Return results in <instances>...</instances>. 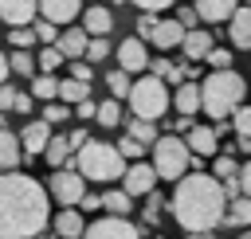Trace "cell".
Listing matches in <instances>:
<instances>
[{
	"mask_svg": "<svg viewBox=\"0 0 251 239\" xmlns=\"http://www.w3.org/2000/svg\"><path fill=\"white\" fill-rule=\"evenodd\" d=\"M59 67H63V55L55 51V43H47V47L35 55V71H39V74H55Z\"/></svg>",
	"mask_w": 251,
	"mask_h": 239,
	"instance_id": "obj_32",
	"label": "cell"
},
{
	"mask_svg": "<svg viewBox=\"0 0 251 239\" xmlns=\"http://www.w3.org/2000/svg\"><path fill=\"white\" fill-rule=\"evenodd\" d=\"M47 219H51L47 188L20 168L0 172V239H31L47 227Z\"/></svg>",
	"mask_w": 251,
	"mask_h": 239,
	"instance_id": "obj_1",
	"label": "cell"
},
{
	"mask_svg": "<svg viewBox=\"0 0 251 239\" xmlns=\"http://www.w3.org/2000/svg\"><path fill=\"white\" fill-rule=\"evenodd\" d=\"M110 51H114V47H110V39H106V35H94V39H86L82 63H90V67H94V63H102V59H106Z\"/></svg>",
	"mask_w": 251,
	"mask_h": 239,
	"instance_id": "obj_31",
	"label": "cell"
},
{
	"mask_svg": "<svg viewBox=\"0 0 251 239\" xmlns=\"http://www.w3.org/2000/svg\"><path fill=\"white\" fill-rule=\"evenodd\" d=\"M235 172H239V161H235L231 153H220L216 165H212V176H216V180H227V176H235Z\"/></svg>",
	"mask_w": 251,
	"mask_h": 239,
	"instance_id": "obj_37",
	"label": "cell"
},
{
	"mask_svg": "<svg viewBox=\"0 0 251 239\" xmlns=\"http://www.w3.org/2000/svg\"><path fill=\"white\" fill-rule=\"evenodd\" d=\"M47 137H51V125H47V121H27L16 141H20V153H24V157H43Z\"/></svg>",
	"mask_w": 251,
	"mask_h": 239,
	"instance_id": "obj_12",
	"label": "cell"
},
{
	"mask_svg": "<svg viewBox=\"0 0 251 239\" xmlns=\"http://www.w3.org/2000/svg\"><path fill=\"white\" fill-rule=\"evenodd\" d=\"M0 20L8 27H27L35 20V0H0Z\"/></svg>",
	"mask_w": 251,
	"mask_h": 239,
	"instance_id": "obj_16",
	"label": "cell"
},
{
	"mask_svg": "<svg viewBox=\"0 0 251 239\" xmlns=\"http://www.w3.org/2000/svg\"><path fill=\"white\" fill-rule=\"evenodd\" d=\"M94 121H98V125H106V129H114V125L122 121V106H118V98L98 102V106H94Z\"/></svg>",
	"mask_w": 251,
	"mask_h": 239,
	"instance_id": "obj_30",
	"label": "cell"
},
{
	"mask_svg": "<svg viewBox=\"0 0 251 239\" xmlns=\"http://www.w3.org/2000/svg\"><path fill=\"white\" fill-rule=\"evenodd\" d=\"M12 98H16V86L0 82V114H12Z\"/></svg>",
	"mask_w": 251,
	"mask_h": 239,
	"instance_id": "obj_44",
	"label": "cell"
},
{
	"mask_svg": "<svg viewBox=\"0 0 251 239\" xmlns=\"http://www.w3.org/2000/svg\"><path fill=\"white\" fill-rule=\"evenodd\" d=\"M169 208H173V219H176L184 231H200V235H208L212 227L224 223V208H227V200H224L216 176H208V172H188V176L176 180V192H173Z\"/></svg>",
	"mask_w": 251,
	"mask_h": 239,
	"instance_id": "obj_2",
	"label": "cell"
},
{
	"mask_svg": "<svg viewBox=\"0 0 251 239\" xmlns=\"http://www.w3.org/2000/svg\"><path fill=\"white\" fill-rule=\"evenodd\" d=\"M126 137H133L137 145H145V149H149V145L157 141V121H141V118H129V121H126Z\"/></svg>",
	"mask_w": 251,
	"mask_h": 239,
	"instance_id": "obj_27",
	"label": "cell"
},
{
	"mask_svg": "<svg viewBox=\"0 0 251 239\" xmlns=\"http://www.w3.org/2000/svg\"><path fill=\"white\" fill-rule=\"evenodd\" d=\"M8 43H12L16 51H27V47L35 43V35H31V27H12V31H8Z\"/></svg>",
	"mask_w": 251,
	"mask_h": 239,
	"instance_id": "obj_40",
	"label": "cell"
},
{
	"mask_svg": "<svg viewBox=\"0 0 251 239\" xmlns=\"http://www.w3.org/2000/svg\"><path fill=\"white\" fill-rule=\"evenodd\" d=\"M126 98H129L133 118H141V121H157V118H165V110H169V86H165L161 78H153V74L129 82V94H126Z\"/></svg>",
	"mask_w": 251,
	"mask_h": 239,
	"instance_id": "obj_5",
	"label": "cell"
},
{
	"mask_svg": "<svg viewBox=\"0 0 251 239\" xmlns=\"http://www.w3.org/2000/svg\"><path fill=\"white\" fill-rule=\"evenodd\" d=\"M82 16V31L94 39V35H110V27H114V12L106 8V4H90V8H82L78 12Z\"/></svg>",
	"mask_w": 251,
	"mask_h": 239,
	"instance_id": "obj_13",
	"label": "cell"
},
{
	"mask_svg": "<svg viewBox=\"0 0 251 239\" xmlns=\"http://www.w3.org/2000/svg\"><path fill=\"white\" fill-rule=\"evenodd\" d=\"M82 192H86V180L75 168H55L51 180H47V200H59L63 208H75Z\"/></svg>",
	"mask_w": 251,
	"mask_h": 239,
	"instance_id": "obj_7",
	"label": "cell"
},
{
	"mask_svg": "<svg viewBox=\"0 0 251 239\" xmlns=\"http://www.w3.org/2000/svg\"><path fill=\"white\" fill-rule=\"evenodd\" d=\"M129 82H133V78H129L126 71H118V67H114V71L106 74V86H110V98H126V94H129Z\"/></svg>",
	"mask_w": 251,
	"mask_h": 239,
	"instance_id": "obj_34",
	"label": "cell"
},
{
	"mask_svg": "<svg viewBox=\"0 0 251 239\" xmlns=\"http://www.w3.org/2000/svg\"><path fill=\"white\" fill-rule=\"evenodd\" d=\"M227 35H231V43H235L239 51L251 47V8H247V4H239V8L231 12V20H227Z\"/></svg>",
	"mask_w": 251,
	"mask_h": 239,
	"instance_id": "obj_17",
	"label": "cell"
},
{
	"mask_svg": "<svg viewBox=\"0 0 251 239\" xmlns=\"http://www.w3.org/2000/svg\"><path fill=\"white\" fill-rule=\"evenodd\" d=\"M235 8H239V0H196L192 4L196 20H204V24H224V20H231Z\"/></svg>",
	"mask_w": 251,
	"mask_h": 239,
	"instance_id": "obj_15",
	"label": "cell"
},
{
	"mask_svg": "<svg viewBox=\"0 0 251 239\" xmlns=\"http://www.w3.org/2000/svg\"><path fill=\"white\" fill-rule=\"evenodd\" d=\"M47 223L55 227V235H59V239H82V227H86L78 208H63V212H59V215H51Z\"/></svg>",
	"mask_w": 251,
	"mask_h": 239,
	"instance_id": "obj_20",
	"label": "cell"
},
{
	"mask_svg": "<svg viewBox=\"0 0 251 239\" xmlns=\"http://www.w3.org/2000/svg\"><path fill=\"white\" fill-rule=\"evenodd\" d=\"M31 239H43V235H31Z\"/></svg>",
	"mask_w": 251,
	"mask_h": 239,
	"instance_id": "obj_56",
	"label": "cell"
},
{
	"mask_svg": "<svg viewBox=\"0 0 251 239\" xmlns=\"http://www.w3.org/2000/svg\"><path fill=\"white\" fill-rule=\"evenodd\" d=\"M184 149L196 153V157H212V153L220 149V137L212 133V125H188V141H184Z\"/></svg>",
	"mask_w": 251,
	"mask_h": 239,
	"instance_id": "obj_19",
	"label": "cell"
},
{
	"mask_svg": "<svg viewBox=\"0 0 251 239\" xmlns=\"http://www.w3.org/2000/svg\"><path fill=\"white\" fill-rule=\"evenodd\" d=\"M153 24H157V20H153L149 12H141V16H137V39H149V31H153Z\"/></svg>",
	"mask_w": 251,
	"mask_h": 239,
	"instance_id": "obj_49",
	"label": "cell"
},
{
	"mask_svg": "<svg viewBox=\"0 0 251 239\" xmlns=\"http://www.w3.org/2000/svg\"><path fill=\"white\" fill-rule=\"evenodd\" d=\"M114 149H118V157H122V161H141V153H145V145H137L133 137H122Z\"/></svg>",
	"mask_w": 251,
	"mask_h": 239,
	"instance_id": "obj_39",
	"label": "cell"
},
{
	"mask_svg": "<svg viewBox=\"0 0 251 239\" xmlns=\"http://www.w3.org/2000/svg\"><path fill=\"white\" fill-rule=\"evenodd\" d=\"M114 55H118V71H126V74H137V71H145V63H149L145 39H137V35L122 39V43L114 47Z\"/></svg>",
	"mask_w": 251,
	"mask_h": 239,
	"instance_id": "obj_10",
	"label": "cell"
},
{
	"mask_svg": "<svg viewBox=\"0 0 251 239\" xmlns=\"http://www.w3.org/2000/svg\"><path fill=\"white\" fill-rule=\"evenodd\" d=\"M133 4H137L141 12H149V16H153V12H165V8H173L176 0H133Z\"/></svg>",
	"mask_w": 251,
	"mask_h": 239,
	"instance_id": "obj_45",
	"label": "cell"
},
{
	"mask_svg": "<svg viewBox=\"0 0 251 239\" xmlns=\"http://www.w3.org/2000/svg\"><path fill=\"white\" fill-rule=\"evenodd\" d=\"M102 208H106L110 215H129V212H133V200H129L122 188H110V192H102Z\"/></svg>",
	"mask_w": 251,
	"mask_h": 239,
	"instance_id": "obj_29",
	"label": "cell"
},
{
	"mask_svg": "<svg viewBox=\"0 0 251 239\" xmlns=\"http://www.w3.org/2000/svg\"><path fill=\"white\" fill-rule=\"evenodd\" d=\"M82 141H86V129H71V133H67V145H71V153H75Z\"/></svg>",
	"mask_w": 251,
	"mask_h": 239,
	"instance_id": "obj_51",
	"label": "cell"
},
{
	"mask_svg": "<svg viewBox=\"0 0 251 239\" xmlns=\"http://www.w3.org/2000/svg\"><path fill=\"white\" fill-rule=\"evenodd\" d=\"M71 78L90 86V78H94V67H90V63H82V59H75V63H71Z\"/></svg>",
	"mask_w": 251,
	"mask_h": 239,
	"instance_id": "obj_42",
	"label": "cell"
},
{
	"mask_svg": "<svg viewBox=\"0 0 251 239\" xmlns=\"http://www.w3.org/2000/svg\"><path fill=\"white\" fill-rule=\"evenodd\" d=\"M176 24H180L184 31H192V27L200 24V20H196V12H192V8H180V12H176Z\"/></svg>",
	"mask_w": 251,
	"mask_h": 239,
	"instance_id": "obj_48",
	"label": "cell"
},
{
	"mask_svg": "<svg viewBox=\"0 0 251 239\" xmlns=\"http://www.w3.org/2000/svg\"><path fill=\"white\" fill-rule=\"evenodd\" d=\"M67 118H71V114H67V106H63V102H47L39 121H47V125H59V121H67Z\"/></svg>",
	"mask_w": 251,
	"mask_h": 239,
	"instance_id": "obj_41",
	"label": "cell"
},
{
	"mask_svg": "<svg viewBox=\"0 0 251 239\" xmlns=\"http://www.w3.org/2000/svg\"><path fill=\"white\" fill-rule=\"evenodd\" d=\"M180 35H184V27L176 20H157L153 31H149V43L157 51H173V47H180Z\"/></svg>",
	"mask_w": 251,
	"mask_h": 239,
	"instance_id": "obj_18",
	"label": "cell"
},
{
	"mask_svg": "<svg viewBox=\"0 0 251 239\" xmlns=\"http://www.w3.org/2000/svg\"><path fill=\"white\" fill-rule=\"evenodd\" d=\"M110 4H126V0H110Z\"/></svg>",
	"mask_w": 251,
	"mask_h": 239,
	"instance_id": "obj_55",
	"label": "cell"
},
{
	"mask_svg": "<svg viewBox=\"0 0 251 239\" xmlns=\"http://www.w3.org/2000/svg\"><path fill=\"white\" fill-rule=\"evenodd\" d=\"M27 27H31V35H35V43H43V47H47V43H55V35H59V27H55V24H47V20H39V16H35Z\"/></svg>",
	"mask_w": 251,
	"mask_h": 239,
	"instance_id": "obj_35",
	"label": "cell"
},
{
	"mask_svg": "<svg viewBox=\"0 0 251 239\" xmlns=\"http://www.w3.org/2000/svg\"><path fill=\"white\" fill-rule=\"evenodd\" d=\"M169 106H176V114L192 121V114H200V90H196V82H180L176 94H169Z\"/></svg>",
	"mask_w": 251,
	"mask_h": 239,
	"instance_id": "obj_22",
	"label": "cell"
},
{
	"mask_svg": "<svg viewBox=\"0 0 251 239\" xmlns=\"http://www.w3.org/2000/svg\"><path fill=\"white\" fill-rule=\"evenodd\" d=\"M200 90V114H208L212 121H224L235 106H243L247 82L239 71H212L204 82H196Z\"/></svg>",
	"mask_w": 251,
	"mask_h": 239,
	"instance_id": "obj_3",
	"label": "cell"
},
{
	"mask_svg": "<svg viewBox=\"0 0 251 239\" xmlns=\"http://www.w3.org/2000/svg\"><path fill=\"white\" fill-rule=\"evenodd\" d=\"M145 67H149V71H153V78H165V74H169V67H173V63H165V59H157V63H145Z\"/></svg>",
	"mask_w": 251,
	"mask_h": 239,
	"instance_id": "obj_50",
	"label": "cell"
},
{
	"mask_svg": "<svg viewBox=\"0 0 251 239\" xmlns=\"http://www.w3.org/2000/svg\"><path fill=\"white\" fill-rule=\"evenodd\" d=\"M86 39H90V35H86L82 27H67L63 35H55V51H59L63 59H71V63H75V59H82V51H86Z\"/></svg>",
	"mask_w": 251,
	"mask_h": 239,
	"instance_id": "obj_21",
	"label": "cell"
},
{
	"mask_svg": "<svg viewBox=\"0 0 251 239\" xmlns=\"http://www.w3.org/2000/svg\"><path fill=\"white\" fill-rule=\"evenodd\" d=\"M55 86H59L55 74H35V78H31V98H39V102H55Z\"/></svg>",
	"mask_w": 251,
	"mask_h": 239,
	"instance_id": "obj_33",
	"label": "cell"
},
{
	"mask_svg": "<svg viewBox=\"0 0 251 239\" xmlns=\"http://www.w3.org/2000/svg\"><path fill=\"white\" fill-rule=\"evenodd\" d=\"M231 129H235V137H251V106L231 110Z\"/></svg>",
	"mask_w": 251,
	"mask_h": 239,
	"instance_id": "obj_36",
	"label": "cell"
},
{
	"mask_svg": "<svg viewBox=\"0 0 251 239\" xmlns=\"http://www.w3.org/2000/svg\"><path fill=\"white\" fill-rule=\"evenodd\" d=\"M78 12H82V0H35V16L55 24V27L78 20Z\"/></svg>",
	"mask_w": 251,
	"mask_h": 239,
	"instance_id": "obj_11",
	"label": "cell"
},
{
	"mask_svg": "<svg viewBox=\"0 0 251 239\" xmlns=\"http://www.w3.org/2000/svg\"><path fill=\"white\" fill-rule=\"evenodd\" d=\"M4 59H8V74H20V78H31L35 74V55L31 51H12Z\"/></svg>",
	"mask_w": 251,
	"mask_h": 239,
	"instance_id": "obj_28",
	"label": "cell"
},
{
	"mask_svg": "<svg viewBox=\"0 0 251 239\" xmlns=\"http://www.w3.org/2000/svg\"><path fill=\"white\" fill-rule=\"evenodd\" d=\"M20 161H24V153H20L16 133H12L8 125H0V172H12Z\"/></svg>",
	"mask_w": 251,
	"mask_h": 239,
	"instance_id": "obj_23",
	"label": "cell"
},
{
	"mask_svg": "<svg viewBox=\"0 0 251 239\" xmlns=\"http://www.w3.org/2000/svg\"><path fill=\"white\" fill-rule=\"evenodd\" d=\"M149 149H153V161H149V168L157 172V180H180V176L188 172V149H184V141H180L176 133H165V137H157Z\"/></svg>",
	"mask_w": 251,
	"mask_h": 239,
	"instance_id": "obj_6",
	"label": "cell"
},
{
	"mask_svg": "<svg viewBox=\"0 0 251 239\" xmlns=\"http://www.w3.org/2000/svg\"><path fill=\"white\" fill-rule=\"evenodd\" d=\"M0 82H8V59H4V51H0Z\"/></svg>",
	"mask_w": 251,
	"mask_h": 239,
	"instance_id": "obj_53",
	"label": "cell"
},
{
	"mask_svg": "<svg viewBox=\"0 0 251 239\" xmlns=\"http://www.w3.org/2000/svg\"><path fill=\"white\" fill-rule=\"evenodd\" d=\"M157 188V172L145 165V161H133V165H126V172H122V192L133 200V196H149Z\"/></svg>",
	"mask_w": 251,
	"mask_h": 239,
	"instance_id": "obj_9",
	"label": "cell"
},
{
	"mask_svg": "<svg viewBox=\"0 0 251 239\" xmlns=\"http://www.w3.org/2000/svg\"><path fill=\"white\" fill-rule=\"evenodd\" d=\"M224 223H231V227H247V223H251V196H235V200H227V208H224Z\"/></svg>",
	"mask_w": 251,
	"mask_h": 239,
	"instance_id": "obj_25",
	"label": "cell"
},
{
	"mask_svg": "<svg viewBox=\"0 0 251 239\" xmlns=\"http://www.w3.org/2000/svg\"><path fill=\"white\" fill-rule=\"evenodd\" d=\"M212 47H216V43H212V31H204V27H192V31L180 35V51H184L188 63H200Z\"/></svg>",
	"mask_w": 251,
	"mask_h": 239,
	"instance_id": "obj_14",
	"label": "cell"
},
{
	"mask_svg": "<svg viewBox=\"0 0 251 239\" xmlns=\"http://www.w3.org/2000/svg\"><path fill=\"white\" fill-rule=\"evenodd\" d=\"M71 168H75L82 180H94V184H114V180H122L126 161L118 157V149H114L110 141L86 137V141L71 153Z\"/></svg>",
	"mask_w": 251,
	"mask_h": 239,
	"instance_id": "obj_4",
	"label": "cell"
},
{
	"mask_svg": "<svg viewBox=\"0 0 251 239\" xmlns=\"http://www.w3.org/2000/svg\"><path fill=\"white\" fill-rule=\"evenodd\" d=\"M161 208H165V200H161L157 192H149V196H145V219L157 223V219H161Z\"/></svg>",
	"mask_w": 251,
	"mask_h": 239,
	"instance_id": "obj_43",
	"label": "cell"
},
{
	"mask_svg": "<svg viewBox=\"0 0 251 239\" xmlns=\"http://www.w3.org/2000/svg\"><path fill=\"white\" fill-rule=\"evenodd\" d=\"M188 239H208V235H200V231H188Z\"/></svg>",
	"mask_w": 251,
	"mask_h": 239,
	"instance_id": "obj_54",
	"label": "cell"
},
{
	"mask_svg": "<svg viewBox=\"0 0 251 239\" xmlns=\"http://www.w3.org/2000/svg\"><path fill=\"white\" fill-rule=\"evenodd\" d=\"M12 114H31V94L16 90V98H12Z\"/></svg>",
	"mask_w": 251,
	"mask_h": 239,
	"instance_id": "obj_46",
	"label": "cell"
},
{
	"mask_svg": "<svg viewBox=\"0 0 251 239\" xmlns=\"http://www.w3.org/2000/svg\"><path fill=\"white\" fill-rule=\"evenodd\" d=\"M86 98H90V86H86V82L59 78V86H55V102H63V106H78V102H86Z\"/></svg>",
	"mask_w": 251,
	"mask_h": 239,
	"instance_id": "obj_24",
	"label": "cell"
},
{
	"mask_svg": "<svg viewBox=\"0 0 251 239\" xmlns=\"http://www.w3.org/2000/svg\"><path fill=\"white\" fill-rule=\"evenodd\" d=\"M82 239H141V231L126 215H102L90 227H82Z\"/></svg>",
	"mask_w": 251,
	"mask_h": 239,
	"instance_id": "obj_8",
	"label": "cell"
},
{
	"mask_svg": "<svg viewBox=\"0 0 251 239\" xmlns=\"http://www.w3.org/2000/svg\"><path fill=\"white\" fill-rule=\"evenodd\" d=\"M75 114H78V118H94V102H90V98H86V102H78V106H75Z\"/></svg>",
	"mask_w": 251,
	"mask_h": 239,
	"instance_id": "obj_52",
	"label": "cell"
},
{
	"mask_svg": "<svg viewBox=\"0 0 251 239\" xmlns=\"http://www.w3.org/2000/svg\"><path fill=\"white\" fill-rule=\"evenodd\" d=\"M204 59H208L212 71H231V51H227V47H212Z\"/></svg>",
	"mask_w": 251,
	"mask_h": 239,
	"instance_id": "obj_38",
	"label": "cell"
},
{
	"mask_svg": "<svg viewBox=\"0 0 251 239\" xmlns=\"http://www.w3.org/2000/svg\"><path fill=\"white\" fill-rule=\"evenodd\" d=\"M75 208H86V212H98V208H102V196H98V192H82Z\"/></svg>",
	"mask_w": 251,
	"mask_h": 239,
	"instance_id": "obj_47",
	"label": "cell"
},
{
	"mask_svg": "<svg viewBox=\"0 0 251 239\" xmlns=\"http://www.w3.org/2000/svg\"><path fill=\"white\" fill-rule=\"evenodd\" d=\"M43 157H47V165H51V168H63V165H67V157H71L67 133H51V137H47V149H43Z\"/></svg>",
	"mask_w": 251,
	"mask_h": 239,
	"instance_id": "obj_26",
	"label": "cell"
}]
</instances>
